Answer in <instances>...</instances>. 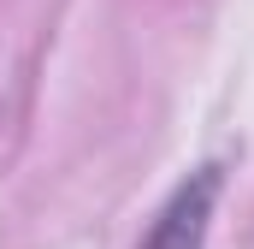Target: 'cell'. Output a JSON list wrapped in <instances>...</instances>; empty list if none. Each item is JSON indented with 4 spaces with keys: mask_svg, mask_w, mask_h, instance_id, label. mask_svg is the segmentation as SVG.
Listing matches in <instances>:
<instances>
[{
    "mask_svg": "<svg viewBox=\"0 0 254 249\" xmlns=\"http://www.w3.org/2000/svg\"><path fill=\"white\" fill-rule=\"evenodd\" d=\"M213 190H219V178H213V172H201L195 184H184L178 196H172V208L160 214V226L148 232V244H142V249H201V244H207Z\"/></svg>",
    "mask_w": 254,
    "mask_h": 249,
    "instance_id": "cell-1",
    "label": "cell"
}]
</instances>
